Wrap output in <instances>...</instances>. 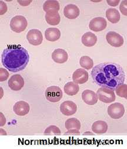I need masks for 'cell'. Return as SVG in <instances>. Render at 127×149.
I'll return each mask as SVG.
<instances>
[{"instance_id": "12", "label": "cell", "mask_w": 127, "mask_h": 149, "mask_svg": "<svg viewBox=\"0 0 127 149\" xmlns=\"http://www.w3.org/2000/svg\"><path fill=\"white\" fill-rule=\"evenodd\" d=\"M88 73L84 69H77L72 74V80L77 84H83L88 80Z\"/></svg>"}, {"instance_id": "14", "label": "cell", "mask_w": 127, "mask_h": 149, "mask_svg": "<svg viewBox=\"0 0 127 149\" xmlns=\"http://www.w3.org/2000/svg\"><path fill=\"white\" fill-rule=\"evenodd\" d=\"M13 109L14 113L16 115L24 116L29 113L30 107L27 102L23 101H20L15 104Z\"/></svg>"}, {"instance_id": "22", "label": "cell", "mask_w": 127, "mask_h": 149, "mask_svg": "<svg viewBox=\"0 0 127 149\" xmlns=\"http://www.w3.org/2000/svg\"><path fill=\"white\" fill-rule=\"evenodd\" d=\"M64 89L66 94L69 96H73L79 92L80 87L78 84L74 82H69L65 85Z\"/></svg>"}, {"instance_id": "31", "label": "cell", "mask_w": 127, "mask_h": 149, "mask_svg": "<svg viewBox=\"0 0 127 149\" xmlns=\"http://www.w3.org/2000/svg\"><path fill=\"white\" fill-rule=\"evenodd\" d=\"M80 132L77 129H71L68 130L67 132L65 133V134H74V135H79Z\"/></svg>"}, {"instance_id": "11", "label": "cell", "mask_w": 127, "mask_h": 149, "mask_svg": "<svg viewBox=\"0 0 127 149\" xmlns=\"http://www.w3.org/2000/svg\"><path fill=\"white\" fill-rule=\"evenodd\" d=\"M60 110L64 115L70 116L76 114L77 111V106L73 101H66L61 104Z\"/></svg>"}, {"instance_id": "7", "label": "cell", "mask_w": 127, "mask_h": 149, "mask_svg": "<svg viewBox=\"0 0 127 149\" xmlns=\"http://www.w3.org/2000/svg\"><path fill=\"white\" fill-rule=\"evenodd\" d=\"M28 42L34 46L40 45L43 40V36L41 31L38 29H32L30 30L27 35Z\"/></svg>"}, {"instance_id": "2", "label": "cell", "mask_w": 127, "mask_h": 149, "mask_svg": "<svg viewBox=\"0 0 127 149\" xmlns=\"http://www.w3.org/2000/svg\"><path fill=\"white\" fill-rule=\"evenodd\" d=\"M30 61L28 51L20 45H9L2 53L3 66L9 71L16 72L24 70Z\"/></svg>"}, {"instance_id": "29", "label": "cell", "mask_w": 127, "mask_h": 149, "mask_svg": "<svg viewBox=\"0 0 127 149\" xmlns=\"http://www.w3.org/2000/svg\"><path fill=\"white\" fill-rule=\"evenodd\" d=\"M126 3H127V1L126 0H124L122 1L120 4L119 6V9L121 12L122 13V14L125 16L127 15V11H126Z\"/></svg>"}, {"instance_id": "27", "label": "cell", "mask_w": 127, "mask_h": 149, "mask_svg": "<svg viewBox=\"0 0 127 149\" xmlns=\"http://www.w3.org/2000/svg\"><path fill=\"white\" fill-rule=\"evenodd\" d=\"M60 129L56 125H51L46 128L44 132L45 134H61Z\"/></svg>"}, {"instance_id": "24", "label": "cell", "mask_w": 127, "mask_h": 149, "mask_svg": "<svg viewBox=\"0 0 127 149\" xmlns=\"http://www.w3.org/2000/svg\"><path fill=\"white\" fill-rule=\"evenodd\" d=\"M65 126L68 130L71 129H77L80 130L81 128V123L76 118H71L65 121Z\"/></svg>"}, {"instance_id": "18", "label": "cell", "mask_w": 127, "mask_h": 149, "mask_svg": "<svg viewBox=\"0 0 127 149\" xmlns=\"http://www.w3.org/2000/svg\"><path fill=\"white\" fill-rule=\"evenodd\" d=\"M81 42L82 44L86 47H92L97 43V37L95 34L88 31L82 36Z\"/></svg>"}, {"instance_id": "8", "label": "cell", "mask_w": 127, "mask_h": 149, "mask_svg": "<svg viewBox=\"0 0 127 149\" xmlns=\"http://www.w3.org/2000/svg\"><path fill=\"white\" fill-rule=\"evenodd\" d=\"M106 40L111 46L119 47L124 44V38L122 36L115 31H109L106 35Z\"/></svg>"}, {"instance_id": "10", "label": "cell", "mask_w": 127, "mask_h": 149, "mask_svg": "<svg viewBox=\"0 0 127 149\" xmlns=\"http://www.w3.org/2000/svg\"><path fill=\"white\" fill-rule=\"evenodd\" d=\"M8 86L13 91H20L24 85V80L19 74L12 75L8 81Z\"/></svg>"}, {"instance_id": "23", "label": "cell", "mask_w": 127, "mask_h": 149, "mask_svg": "<svg viewBox=\"0 0 127 149\" xmlns=\"http://www.w3.org/2000/svg\"><path fill=\"white\" fill-rule=\"evenodd\" d=\"M60 8L59 2L56 0H47L43 5V10L46 13L49 11H58Z\"/></svg>"}, {"instance_id": "3", "label": "cell", "mask_w": 127, "mask_h": 149, "mask_svg": "<svg viewBox=\"0 0 127 149\" xmlns=\"http://www.w3.org/2000/svg\"><path fill=\"white\" fill-rule=\"evenodd\" d=\"M28 26L26 18L23 15H16L13 17L10 22L11 29L16 33L24 31Z\"/></svg>"}, {"instance_id": "20", "label": "cell", "mask_w": 127, "mask_h": 149, "mask_svg": "<svg viewBox=\"0 0 127 149\" xmlns=\"http://www.w3.org/2000/svg\"><path fill=\"white\" fill-rule=\"evenodd\" d=\"M106 17L109 22L113 24L117 23L121 18L119 12L115 8H108L106 11Z\"/></svg>"}, {"instance_id": "19", "label": "cell", "mask_w": 127, "mask_h": 149, "mask_svg": "<svg viewBox=\"0 0 127 149\" xmlns=\"http://www.w3.org/2000/svg\"><path fill=\"white\" fill-rule=\"evenodd\" d=\"M45 37L49 42H56L60 38L61 31L57 28H48L45 31Z\"/></svg>"}, {"instance_id": "17", "label": "cell", "mask_w": 127, "mask_h": 149, "mask_svg": "<svg viewBox=\"0 0 127 149\" xmlns=\"http://www.w3.org/2000/svg\"><path fill=\"white\" fill-rule=\"evenodd\" d=\"M45 20L49 25L56 26L60 23L61 17L58 11H49L46 13Z\"/></svg>"}, {"instance_id": "16", "label": "cell", "mask_w": 127, "mask_h": 149, "mask_svg": "<svg viewBox=\"0 0 127 149\" xmlns=\"http://www.w3.org/2000/svg\"><path fill=\"white\" fill-rule=\"evenodd\" d=\"M64 14L68 19H76L80 15V9L76 5L70 4L65 7Z\"/></svg>"}, {"instance_id": "5", "label": "cell", "mask_w": 127, "mask_h": 149, "mask_svg": "<svg viewBox=\"0 0 127 149\" xmlns=\"http://www.w3.org/2000/svg\"><path fill=\"white\" fill-rule=\"evenodd\" d=\"M63 93L61 88L57 86L48 87L45 92V95L48 101L51 102L60 101L62 97Z\"/></svg>"}, {"instance_id": "9", "label": "cell", "mask_w": 127, "mask_h": 149, "mask_svg": "<svg viewBox=\"0 0 127 149\" xmlns=\"http://www.w3.org/2000/svg\"><path fill=\"white\" fill-rule=\"evenodd\" d=\"M107 22L104 18L101 17H95L90 21L89 27L91 30L98 32L101 31L106 29Z\"/></svg>"}, {"instance_id": "33", "label": "cell", "mask_w": 127, "mask_h": 149, "mask_svg": "<svg viewBox=\"0 0 127 149\" xmlns=\"http://www.w3.org/2000/svg\"><path fill=\"white\" fill-rule=\"evenodd\" d=\"M31 2H32L31 0H30V1H19H19H18V3H19L22 6H27Z\"/></svg>"}, {"instance_id": "4", "label": "cell", "mask_w": 127, "mask_h": 149, "mask_svg": "<svg viewBox=\"0 0 127 149\" xmlns=\"http://www.w3.org/2000/svg\"><path fill=\"white\" fill-rule=\"evenodd\" d=\"M97 95L100 101L106 104L114 102L116 98L114 91L104 87H101L98 89Z\"/></svg>"}, {"instance_id": "32", "label": "cell", "mask_w": 127, "mask_h": 149, "mask_svg": "<svg viewBox=\"0 0 127 149\" xmlns=\"http://www.w3.org/2000/svg\"><path fill=\"white\" fill-rule=\"evenodd\" d=\"M106 2L109 6L112 7H115L117 6L119 3V0H114V1H112V0H107Z\"/></svg>"}, {"instance_id": "30", "label": "cell", "mask_w": 127, "mask_h": 149, "mask_svg": "<svg viewBox=\"0 0 127 149\" xmlns=\"http://www.w3.org/2000/svg\"><path fill=\"white\" fill-rule=\"evenodd\" d=\"M0 3H1V13H0V14H1V15H3L7 11V7L4 1H1Z\"/></svg>"}, {"instance_id": "26", "label": "cell", "mask_w": 127, "mask_h": 149, "mask_svg": "<svg viewBox=\"0 0 127 149\" xmlns=\"http://www.w3.org/2000/svg\"><path fill=\"white\" fill-rule=\"evenodd\" d=\"M115 92L117 95L120 97L127 98V85L126 84H122L118 86L115 89Z\"/></svg>"}, {"instance_id": "21", "label": "cell", "mask_w": 127, "mask_h": 149, "mask_svg": "<svg viewBox=\"0 0 127 149\" xmlns=\"http://www.w3.org/2000/svg\"><path fill=\"white\" fill-rule=\"evenodd\" d=\"M92 130L96 134H104L108 130V124L104 121H95L92 125Z\"/></svg>"}, {"instance_id": "6", "label": "cell", "mask_w": 127, "mask_h": 149, "mask_svg": "<svg viewBox=\"0 0 127 149\" xmlns=\"http://www.w3.org/2000/svg\"><path fill=\"white\" fill-rule=\"evenodd\" d=\"M108 114L113 119H119L125 114L124 107L119 102L112 104L108 108Z\"/></svg>"}, {"instance_id": "1", "label": "cell", "mask_w": 127, "mask_h": 149, "mask_svg": "<svg viewBox=\"0 0 127 149\" xmlns=\"http://www.w3.org/2000/svg\"><path fill=\"white\" fill-rule=\"evenodd\" d=\"M91 74L97 85L113 91L123 84L125 79L122 68L113 62H105L96 65L93 68Z\"/></svg>"}, {"instance_id": "25", "label": "cell", "mask_w": 127, "mask_h": 149, "mask_svg": "<svg viewBox=\"0 0 127 149\" xmlns=\"http://www.w3.org/2000/svg\"><path fill=\"white\" fill-rule=\"evenodd\" d=\"M80 64L82 68L87 70L92 69L94 66L93 60L87 56H84L80 60Z\"/></svg>"}, {"instance_id": "28", "label": "cell", "mask_w": 127, "mask_h": 149, "mask_svg": "<svg viewBox=\"0 0 127 149\" xmlns=\"http://www.w3.org/2000/svg\"><path fill=\"white\" fill-rule=\"evenodd\" d=\"M9 77L8 72L3 68H0V81L3 82L6 81Z\"/></svg>"}, {"instance_id": "13", "label": "cell", "mask_w": 127, "mask_h": 149, "mask_svg": "<svg viewBox=\"0 0 127 149\" xmlns=\"http://www.w3.org/2000/svg\"><path fill=\"white\" fill-rule=\"evenodd\" d=\"M82 98L85 104L89 105L96 104L98 100L96 93L89 89H86L83 91L82 93Z\"/></svg>"}, {"instance_id": "15", "label": "cell", "mask_w": 127, "mask_h": 149, "mask_svg": "<svg viewBox=\"0 0 127 149\" xmlns=\"http://www.w3.org/2000/svg\"><path fill=\"white\" fill-rule=\"evenodd\" d=\"M52 60L57 63H64L66 62L68 59L67 52L62 49H57L52 53Z\"/></svg>"}]
</instances>
